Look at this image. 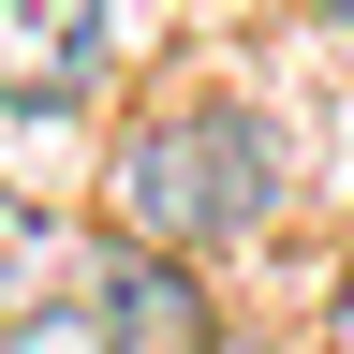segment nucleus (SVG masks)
Segmentation results:
<instances>
[{
    "label": "nucleus",
    "instance_id": "423d86ee",
    "mask_svg": "<svg viewBox=\"0 0 354 354\" xmlns=\"http://www.w3.org/2000/svg\"><path fill=\"white\" fill-rule=\"evenodd\" d=\"M339 15H354V0H339Z\"/></svg>",
    "mask_w": 354,
    "mask_h": 354
},
{
    "label": "nucleus",
    "instance_id": "20e7f679",
    "mask_svg": "<svg viewBox=\"0 0 354 354\" xmlns=\"http://www.w3.org/2000/svg\"><path fill=\"white\" fill-rule=\"evenodd\" d=\"M30 281H44V221H30L15 192H0V325H15V310H44Z\"/></svg>",
    "mask_w": 354,
    "mask_h": 354
},
{
    "label": "nucleus",
    "instance_id": "f257e3e1",
    "mask_svg": "<svg viewBox=\"0 0 354 354\" xmlns=\"http://www.w3.org/2000/svg\"><path fill=\"white\" fill-rule=\"evenodd\" d=\"M266 221H281V133L236 88H192V104H162V118L118 133V236L133 251L207 266V251L266 236Z\"/></svg>",
    "mask_w": 354,
    "mask_h": 354
},
{
    "label": "nucleus",
    "instance_id": "39448f33",
    "mask_svg": "<svg viewBox=\"0 0 354 354\" xmlns=\"http://www.w3.org/2000/svg\"><path fill=\"white\" fill-rule=\"evenodd\" d=\"M0 354H104V339H88V310H15Z\"/></svg>",
    "mask_w": 354,
    "mask_h": 354
},
{
    "label": "nucleus",
    "instance_id": "f03ea898",
    "mask_svg": "<svg viewBox=\"0 0 354 354\" xmlns=\"http://www.w3.org/2000/svg\"><path fill=\"white\" fill-rule=\"evenodd\" d=\"M88 339L104 354H207L221 339V310H207V281L177 251H133V236H104V266H88Z\"/></svg>",
    "mask_w": 354,
    "mask_h": 354
},
{
    "label": "nucleus",
    "instance_id": "7ed1b4c3",
    "mask_svg": "<svg viewBox=\"0 0 354 354\" xmlns=\"http://www.w3.org/2000/svg\"><path fill=\"white\" fill-rule=\"evenodd\" d=\"M104 59H118V0H0V104L15 118L88 104Z\"/></svg>",
    "mask_w": 354,
    "mask_h": 354
}]
</instances>
